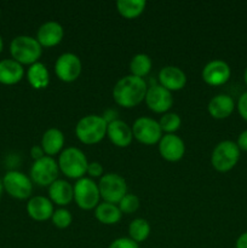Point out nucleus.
<instances>
[{
  "label": "nucleus",
  "instance_id": "nucleus-34",
  "mask_svg": "<svg viewBox=\"0 0 247 248\" xmlns=\"http://www.w3.org/2000/svg\"><path fill=\"white\" fill-rule=\"evenodd\" d=\"M31 157L34 159V161H36V160H39V159H41V157L46 156L45 152H44V149H43V147H41V145H33V147H31Z\"/></svg>",
  "mask_w": 247,
  "mask_h": 248
},
{
  "label": "nucleus",
  "instance_id": "nucleus-22",
  "mask_svg": "<svg viewBox=\"0 0 247 248\" xmlns=\"http://www.w3.org/2000/svg\"><path fill=\"white\" fill-rule=\"evenodd\" d=\"M64 145V135L58 128H48L44 132L41 138V147L47 156H53L62 152Z\"/></svg>",
  "mask_w": 247,
  "mask_h": 248
},
{
  "label": "nucleus",
  "instance_id": "nucleus-3",
  "mask_svg": "<svg viewBox=\"0 0 247 248\" xmlns=\"http://www.w3.org/2000/svg\"><path fill=\"white\" fill-rule=\"evenodd\" d=\"M10 53L12 60L19 64H34L39 62L43 53V46L39 44L36 38L29 35H18L10 44Z\"/></svg>",
  "mask_w": 247,
  "mask_h": 248
},
{
  "label": "nucleus",
  "instance_id": "nucleus-9",
  "mask_svg": "<svg viewBox=\"0 0 247 248\" xmlns=\"http://www.w3.org/2000/svg\"><path fill=\"white\" fill-rule=\"evenodd\" d=\"M2 186L10 196L18 200L28 199L33 193L31 179L19 171L7 172L2 179Z\"/></svg>",
  "mask_w": 247,
  "mask_h": 248
},
{
  "label": "nucleus",
  "instance_id": "nucleus-27",
  "mask_svg": "<svg viewBox=\"0 0 247 248\" xmlns=\"http://www.w3.org/2000/svg\"><path fill=\"white\" fill-rule=\"evenodd\" d=\"M150 235V224L147 219L136 218L128 225V237L135 242L145 241Z\"/></svg>",
  "mask_w": 247,
  "mask_h": 248
},
{
  "label": "nucleus",
  "instance_id": "nucleus-33",
  "mask_svg": "<svg viewBox=\"0 0 247 248\" xmlns=\"http://www.w3.org/2000/svg\"><path fill=\"white\" fill-rule=\"evenodd\" d=\"M237 110H239L240 116L247 121V91L240 96L237 101Z\"/></svg>",
  "mask_w": 247,
  "mask_h": 248
},
{
  "label": "nucleus",
  "instance_id": "nucleus-12",
  "mask_svg": "<svg viewBox=\"0 0 247 248\" xmlns=\"http://www.w3.org/2000/svg\"><path fill=\"white\" fill-rule=\"evenodd\" d=\"M144 101L150 110L157 114H165L173 104V97L172 92L162 87L161 85H153L148 87Z\"/></svg>",
  "mask_w": 247,
  "mask_h": 248
},
{
  "label": "nucleus",
  "instance_id": "nucleus-36",
  "mask_svg": "<svg viewBox=\"0 0 247 248\" xmlns=\"http://www.w3.org/2000/svg\"><path fill=\"white\" fill-rule=\"evenodd\" d=\"M235 248H247V232H242L235 242Z\"/></svg>",
  "mask_w": 247,
  "mask_h": 248
},
{
  "label": "nucleus",
  "instance_id": "nucleus-6",
  "mask_svg": "<svg viewBox=\"0 0 247 248\" xmlns=\"http://www.w3.org/2000/svg\"><path fill=\"white\" fill-rule=\"evenodd\" d=\"M73 188H74V200L80 208L89 211L98 206L101 194H99L98 184L93 179L82 177L77 179Z\"/></svg>",
  "mask_w": 247,
  "mask_h": 248
},
{
  "label": "nucleus",
  "instance_id": "nucleus-20",
  "mask_svg": "<svg viewBox=\"0 0 247 248\" xmlns=\"http://www.w3.org/2000/svg\"><path fill=\"white\" fill-rule=\"evenodd\" d=\"M48 195L52 203L67 206L74 200V188L64 179H57L48 186Z\"/></svg>",
  "mask_w": 247,
  "mask_h": 248
},
{
  "label": "nucleus",
  "instance_id": "nucleus-26",
  "mask_svg": "<svg viewBox=\"0 0 247 248\" xmlns=\"http://www.w3.org/2000/svg\"><path fill=\"white\" fill-rule=\"evenodd\" d=\"M152 58L147 53H137L132 57L130 62V72L131 75H135L138 78H144L152 70Z\"/></svg>",
  "mask_w": 247,
  "mask_h": 248
},
{
  "label": "nucleus",
  "instance_id": "nucleus-2",
  "mask_svg": "<svg viewBox=\"0 0 247 248\" xmlns=\"http://www.w3.org/2000/svg\"><path fill=\"white\" fill-rule=\"evenodd\" d=\"M108 121L101 115H86L77 121L75 126V135L77 140L87 145L99 143L107 136Z\"/></svg>",
  "mask_w": 247,
  "mask_h": 248
},
{
  "label": "nucleus",
  "instance_id": "nucleus-23",
  "mask_svg": "<svg viewBox=\"0 0 247 248\" xmlns=\"http://www.w3.org/2000/svg\"><path fill=\"white\" fill-rule=\"evenodd\" d=\"M94 217L102 224L113 225L120 222L123 213H121L118 205L103 201V202L98 203V206L94 208Z\"/></svg>",
  "mask_w": 247,
  "mask_h": 248
},
{
  "label": "nucleus",
  "instance_id": "nucleus-4",
  "mask_svg": "<svg viewBox=\"0 0 247 248\" xmlns=\"http://www.w3.org/2000/svg\"><path fill=\"white\" fill-rule=\"evenodd\" d=\"M58 167L61 171L73 179H80L85 176L89 166L87 157L79 148L69 147L61 152L58 156Z\"/></svg>",
  "mask_w": 247,
  "mask_h": 248
},
{
  "label": "nucleus",
  "instance_id": "nucleus-21",
  "mask_svg": "<svg viewBox=\"0 0 247 248\" xmlns=\"http://www.w3.org/2000/svg\"><path fill=\"white\" fill-rule=\"evenodd\" d=\"M24 75L23 65L12 58L0 61V84L15 85L22 80Z\"/></svg>",
  "mask_w": 247,
  "mask_h": 248
},
{
  "label": "nucleus",
  "instance_id": "nucleus-7",
  "mask_svg": "<svg viewBox=\"0 0 247 248\" xmlns=\"http://www.w3.org/2000/svg\"><path fill=\"white\" fill-rule=\"evenodd\" d=\"M99 194L104 202L116 203L120 202L121 199L127 194V184L126 181L116 173L103 174L98 183Z\"/></svg>",
  "mask_w": 247,
  "mask_h": 248
},
{
  "label": "nucleus",
  "instance_id": "nucleus-11",
  "mask_svg": "<svg viewBox=\"0 0 247 248\" xmlns=\"http://www.w3.org/2000/svg\"><path fill=\"white\" fill-rule=\"evenodd\" d=\"M81 61L75 53H62L56 60L55 73L60 80L64 82H73L81 74Z\"/></svg>",
  "mask_w": 247,
  "mask_h": 248
},
{
  "label": "nucleus",
  "instance_id": "nucleus-15",
  "mask_svg": "<svg viewBox=\"0 0 247 248\" xmlns=\"http://www.w3.org/2000/svg\"><path fill=\"white\" fill-rule=\"evenodd\" d=\"M64 29L56 21H47L41 24L36 33V40L43 47H53L62 41Z\"/></svg>",
  "mask_w": 247,
  "mask_h": 248
},
{
  "label": "nucleus",
  "instance_id": "nucleus-5",
  "mask_svg": "<svg viewBox=\"0 0 247 248\" xmlns=\"http://www.w3.org/2000/svg\"><path fill=\"white\" fill-rule=\"evenodd\" d=\"M240 159V149L232 140H222L213 149L211 164L218 172H228L234 169Z\"/></svg>",
  "mask_w": 247,
  "mask_h": 248
},
{
  "label": "nucleus",
  "instance_id": "nucleus-8",
  "mask_svg": "<svg viewBox=\"0 0 247 248\" xmlns=\"http://www.w3.org/2000/svg\"><path fill=\"white\" fill-rule=\"evenodd\" d=\"M58 162L52 156H44L33 162L31 167V181L40 186H50L58 179Z\"/></svg>",
  "mask_w": 247,
  "mask_h": 248
},
{
  "label": "nucleus",
  "instance_id": "nucleus-32",
  "mask_svg": "<svg viewBox=\"0 0 247 248\" xmlns=\"http://www.w3.org/2000/svg\"><path fill=\"white\" fill-rule=\"evenodd\" d=\"M103 172H104L103 166H102L98 161L89 162L86 173L89 174L91 178H101V177L103 176Z\"/></svg>",
  "mask_w": 247,
  "mask_h": 248
},
{
  "label": "nucleus",
  "instance_id": "nucleus-25",
  "mask_svg": "<svg viewBox=\"0 0 247 248\" xmlns=\"http://www.w3.org/2000/svg\"><path fill=\"white\" fill-rule=\"evenodd\" d=\"M147 2L145 0H118L116 9L119 14L127 19H132L143 14Z\"/></svg>",
  "mask_w": 247,
  "mask_h": 248
},
{
  "label": "nucleus",
  "instance_id": "nucleus-1",
  "mask_svg": "<svg viewBox=\"0 0 247 248\" xmlns=\"http://www.w3.org/2000/svg\"><path fill=\"white\" fill-rule=\"evenodd\" d=\"M148 86L142 78L126 75L118 80L113 89V98L118 106L133 108L145 99Z\"/></svg>",
  "mask_w": 247,
  "mask_h": 248
},
{
  "label": "nucleus",
  "instance_id": "nucleus-29",
  "mask_svg": "<svg viewBox=\"0 0 247 248\" xmlns=\"http://www.w3.org/2000/svg\"><path fill=\"white\" fill-rule=\"evenodd\" d=\"M52 223L55 227H57L58 229H65V228L69 227L73 222V216L72 213L69 212L65 208H58L53 212L52 217Z\"/></svg>",
  "mask_w": 247,
  "mask_h": 248
},
{
  "label": "nucleus",
  "instance_id": "nucleus-39",
  "mask_svg": "<svg viewBox=\"0 0 247 248\" xmlns=\"http://www.w3.org/2000/svg\"><path fill=\"white\" fill-rule=\"evenodd\" d=\"M2 188H4V186H2V182L0 181V196H1V193H2Z\"/></svg>",
  "mask_w": 247,
  "mask_h": 248
},
{
  "label": "nucleus",
  "instance_id": "nucleus-37",
  "mask_svg": "<svg viewBox=\"0 0 247 248\" xmlns=\"http://www.w3.org/2000/svg\"><path fill=\"white\" fill-rule=\"evenodd\" d=\"M244 80H245V84L247 85V68L245 69V73H244Z\"/></svg>",
  "mask_w": 247,
  "mask_h": 248
},
{
  "label": "nucleus",
  "instance_id": "nucleus-18",
  "mask_svg": "<svg viewBox=\"0 0 247 248\" xmlns=\"http://www.w3.org/2000/svg\"><path fill=\"white\" fill-rule=\"evenodd\" d=\"M53 212V203L51 202L50 199L45 198V196H33L29 199L28 203H27V213L31 219L36 220V222H45V220L50 219L52 217Z\"/></svg>",
  "mask_w": 247,
  "mask_h": 248
},
{
  "label": "nucleus",
  "instance_id": "nucleus-16",
  "mask_svg": "<svg viewBox=\"0 0 247 248\" xmlns=\"http://www.w3.org/2000/svg\"><path fill=\"white\" fill-rule=\"evenodd\" d=\"M107 136L114 145L119 148H126L133 140L132 127H130L125 121L114 119L108 123Z\"/></svg>",
  "mask_w": 247,
  "mask_h": 248
},
{
  "label": "nucleus",
  "instance_id": "nucleus-13",
  "mask_svg": "<svg viewBox=\"0 0 247 248\" xmlns=\"http://www.w3.org/2000/svg\"><path fill=\"white\" fill-rule=\"evenodd\" d=\"M232 75L229 64L225 61L213 60L202 69V79L210 86H220L228 82Z\"/></svg>",
  "mask_w": 247,
  "mask_h": 248
},
{
  "label": "nucleus",
  "instance_id": "nucleus-24",
  "mask_svg": "<svg viewBox=\"0 0 247 248\" xmlns=\"http://www.w3.org/2000/svg\"><path fill=\"white\" fill-rule=\"evenodd\" d=\"M27 79L33 89L43 90L46 89L50 82V74L44 63L36 62L29 65L27 70Z\"/></svg>",
  "mask_w": 247,
  "mask_h": 248
},
{
  "label": "nucleus",
  "instance_id": "nucleus-38",
  "mask_svg": "<svg viewBox=\"0 0 247 248\" xmlns=\"http://www.w3.org/2000/svg\"><path fill=\"white\" fill-rule=\"evenodd\" d=\"M2 47H4V43H2V39H1V36H0V53H1Z\"/></svg>",
  "mask_w": 247,
  "mask_h": 248
},
{
  "label": "nucleus",
  "instance_id": "nucleus-19",
  "mask_svg": "<svg viewBox=\"0 0 247 248\" xmlns=\"http://www.w3.org/2000/svg\"><path fill=\"white\" fill-rule=\"evenodd\" d=\"M235 109V102L229 94L220 93L208 102L207 110L212 118L222 120L229 118Z\"/></svg>",
  "mask_w": 247,
  "mask_h": 248
},
{
  "label": "nucleus",
  "instance_id": "nucleus-17",
  "mask_svg": "<svg viewBox=\"0 0 247 248\" xmlns=\"http://www.w3.org/2000/svg\"><path fill=\"white\" fill-rule=\"evenodd\" d=\"M159 85L169 91H179L186 84V75L176 65H166L159 72Z\"/></svg>",
  "mask_w": 247,
  "mask_h": 248
},
{
  "label": "nucleus",
  "instance_id": "nucleus-28",
  "mask_svg": "<svg viewBox=\"0 0 247 248\" xmlns=\"http://www.w3.org/2000/svg\"><path fill=\"white\" fill-rule=\"evenodd\" d=\"M181 124L182 119L177 113H165L159 120L161 131L166 132V135L167 133H174L177 130H179Z\"/></svg>",
  "mask_w": 247,
  "mask_h": 248
},
{
  "label": "nucleus",
  "instance_id": "nucleus-30",
  "mask_svg": "<svg viewBox=\"0 0 247 248\" xmlns=\"http://www.w3.org/2000/svg\"><path fill=\"white\" fill-rule=\"evenodd\" d=\"M119 208H120L121 213L125 215H131V213L136 212L139 208V199L136 196L135 194H126L120 202L118 203Z\"/></svg>",
  "mask_w": 247,
  "mask_h": 248
},
{
  "label": "nucleus",
  "instance_id": "nucleus-10",
  "mask_svg": "<svg viewBox=\"0 0 247 248\" xmlns=\"http://www.w3.org/2000/svg\"><path fill=\"white\" fill-rule=\"evenodd\" d=\"M133 137L139 143L145 145H153L160 142L162 137V131L159 121L148 116L138 118L132 126Z\"/></svg>",
  "mask_w": 247,
  "mask_h": 248
},
{
  "label": "nucleus",
  "instance_id": "nucleus-31",
  "mask_svg": "<svg viewBox=\"0 0 247 248\" xmlns=\"http://www.w3.org/2000/svg\"><path fill=\"white\" fill-rule=\"evenodd\" d=\"M108 248H139V246L130 237H119V239L114 240Z\"/></svg>",
  "mask_w": 247,
  "mask_h": 248
},
{
  "label": "nucleus",
  "instance_id": "nucleus-14",
  "mask_svg": "<svg viewBox=\"0 0 247 248\" xmlns=\"http://www.w3.org/2000/svg\"><path fill=\"white\" fill-rule=\"evenodd\" d=\"M157 144H159L160 155L166 161H179L185 153V144H184L183 140L174 133L164 135Z\"/></svg>",
  "mask_w": 247,
  "mask_h": 248
},
{
  "label": "nucleus",
  "instance_id": "nucleus-35",
  "mask_svg": "<svg viewBox=\"0 0 247 248\" xmlns=\"http://www.w3.org/2000/svg\"><path fill=\"white\" fill-rule=\"evenodd\" d=\"M237 147H239L240 150H244V152H247V130L242 131L241 133L237 137L236 142Z\"/></svg>",
  "mask_w": 247,
  "mask_h": 248
}]
</instances>
